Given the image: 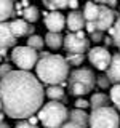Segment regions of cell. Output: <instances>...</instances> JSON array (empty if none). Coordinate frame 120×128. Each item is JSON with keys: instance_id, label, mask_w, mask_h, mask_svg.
<instances>
[{"instance_id": "1", "label": "cell", "mask_w": 120, "mask_h": 128, "mask_svg": "<svg viewBox=\"0 0 120 128\" xmlns=\"http://www.w3.org/2000/svg\"><path fill=\"white\" fill-rule=\"evenodd\" d=\"M45 90L32 72L13 69L0 78V101L6 117L29 118L43 106Z\"/></svg>"}, {"instance_id": "2", "label": "cell", "mask_w": 120, "mask_h": 128, "mask_svg": "<svg viewBox=\"0 0 120 128\" xmlns=\"http://www.w3.org/2000/svg\"><path fill=\"white\" fill-rule=\"evenodd\" d=\"M35 77L40 80L42 85H61L69 77V64L64 56L50 53L48 56L38 58V62L35 66Z\"/></svg>"}, {"instance_id": "3", "label": "cell", "mask_w": 120, "mask_h": 128, "mask_svg": "<svg viewBox=\"0 0 120 128\" xmlns=\"http://www.w3.org/2000/svg\"><path fill=\"white\" fill-rule=\"evenodd\" d=\"M37 117L45 128H61L69 120V110L59 101H50L38 109Z\"/></svg>"}, {"instance_id": "4", "label": "cell", "mask_w": 120, "mask_h": 128, "mask_svg": "<svg viewBox=\"0 0 120 128\" xmlns=\"http://www.w3.org/2000/svg\"><path fill=\"white\" fill-rule=\"evenodd\" d=\"M88 126L90 128H118L120 117H118L117 109L107 106V107L91 110Z\"/></svg>"}, {"instance_id": "5", "label": "cell", "mask_w": 120, "mask_h": 128, "mask_svg": "<svg viewBox=\"0 0 120 128\" xmlns=\"http://www.w3.org/2000/svg\"><path fill=\"white\" fill-rule=\"evenodd\" d=\"M11 61L18 67V70L30 72V69H34L38 62V53L27 45L14 46L11 51Z\"/></svg>"}, {"instance_id": "6", "label": "cell", "mask_w": 120, "mask_h": 128, "mask_svg": "<svg viewBox=\"0 0 120 128\" xmlns=\"http://www.w3.org/2000/svg\"><path fill=\"white\" fill-rule=\"evenodd\" d=\"M62 46L67 51V54H83L90 46V40L86 38V32L85 30L69 32L64 37Z\"/></svg>"}, {"instance_id": "7", "label": "cell", "mask_w": 120, "mask_h": 128, "mask_svg": "<svg viewBox=\"0 0 120 128\" xmlns=\"http://www.w3.org/2000/svg\"><path fill=\"white\" fill-rule=\"evenodd\" d=\"M88 61L98 70H107L112 61V54L106 46H93L88 51Z\"/></svg>"}, {"instance_id": "8", "label": "cell", "mask_w": 120, "mask_h": 128, "mask_svg": "<svg viewBox=\"0 0 120 128\" xmlns=\"http://www.w3.org/2000/svg\"><path fill=\"white\" fill-rule=\"evenodd\" d=\"M115 21H117V11L109 8V6L99 5V14H98V19H96V27H98V30L106 32V30L112 29Z\"/></svg>"}, {"instance_id": "9", "label": "cell", "mask_w": 120, "mask_h": 128, "mask_svg": "<svg viewBox=\"0 0 120 128\" xmlns=\"http://www.w3.org/2000/svg\"><path fill=\"white\" fill-rule=\"evenodd\" d=\"M70 82H78L82 85H85L88 90H93L94 88V83H96V77L93 74V70L88 69V67H77L75 70L70 72L69 75V83Z\"/></svg>"}, {"instance_id": "10", "label": "cell", "mask_w": 120, "mask_h": 128, "mask_svg": "<svg viewBox=\"0 0 120 128\" xmlns=\"http://www.w3.org/2000/svg\"><path fill=\"white\" fill-rule=\"evenodd\" d=\"M43 22H45V27L48 29V32L61 34V30L66 27V16L61 11H48V13H45Z\"/></svg>"}, {"instance_id": "11", "label": "cell", "mask_w": 120, "mask_h": 128, "mask_svg": "<svg viewBox=\"0 0 120 128\" xmlns=\"http://www.w3.org/2000/svg\"><path fill=\"white\" fill-rule=\"evenodd\" d=\"M85 18L80 11H70L66 18V27L69 29V32H78V30H85Z\"/></svg>"}, {"instance_id": "12", "label": "cell", "mask_w": 120, "mask_h": 128, "mask_svg": "<svg viewBox=\"0 0 120 128\" xmlns=\"http://www.w3.org/2000/svg\"><path fill=\"white\" fill-rule=\"evenodd\" d=\"M10 29L11 32H13V35L16 38H19V37H30L32 35V32H34V27L30 26L27 21H24V19H13V21L10 22Z\"/></svg>"}, {"instance_id": "13", "label": "cell", "mask_w": 120, "mask_h": 128, "mask_svg": "<svg viewBox=\"0 0 120 128\" xmlns=\"http://www.w3.org/2000/svg\"><path fill=\"white\" fill-rule=\"evenodd\" d=\"M16 43V37L10 29V22H0V48H10Z\"/></svg>"}, {"instance_id": "14", "label": "cell", "mask_w": 120, "mask_h": 128, "mask_svg": "<svg viewBox=\"0 0 120 128\" xmlns=\"http://www.w3.org/2000/svg\"><path fill=\"white\" fill-rule=\"evenodd\" d=\"M107 78L114 85H120V54L118 53L112 54L110 66L107 69Z\"/></svg>"}, {"instance_id": "15", "label": "cell", "mask_w": 120, "mask_h": 128, "mask_svg": "<svg viewBox=\"0 0 120 128\" xmlns=\"http://www.w3.org/2000/svg\"><path fill=\"white\" fill-rule=\"evenodd\" d=\"M109 102H110V98L107 94H104V93H93V94H91V98H90V107H91V110L101 109V107H107V106H109Z\"/></svg>"}, {"instance_id": "16", "label": "cell", "mask_w": 120, "mask_h": 128, "mask_svg": "<svg viewBox=\"0 0 120 128\" xmlns=\"http://www.w3.org/2000/svg\"><path fill=\"white\" fill-rule=\"evenodd\" d=\"M64 43V37L58 32H46L45 35V45L51 50H59Z\"/></svg>"}, {"instance_id": "17", "label": "cell", "mask_w": 120, "mask_h": 128, "mask_svg": "<svg viewBox=\"0 0 120 128\" xmlns=\"http://www.w3.org/2000/svg\"><path fill=\"white\" fill-rule=\"evenodd\" d=\"M83 18H85V21H94L98 19V14H99V5H96L94 2H86L85 5H83V11H82Z\"/></svg>"}, {"instance_id": "18", "label": "cell", "mask_w": 120, "mask_h": 128, "mask_svg": "<svg viewBox=\"0 0 120 128\" xmlns=\"http://www.w3.org/2000/svg\"><path fill=\"white\" fill-rule=\"evenodd\" d=\"M69 120L74 122V123L82 125L83 128H86L88 122H90V115H88L85 110H82V109H74V110L69 112Z\"/></svg>"}, {"instance_id": "19", "label": "cell", "mask_w": 120, "mask_h": 128, "mask_svg": "<svg viewBox=\"0 0 120 128\" xmlns=\"http://www.w3.org/2000/svg\"><path fill=\"white\" fill-rule=\"evenodd\" d=\"M13 0H0V22H6V19L13 16Z\"/></svg>"}, {"instance_id": "20", "label": "cell", "mask_w": 120, "mask_h": 128, "mask_svg": "<svg viewBox=\"0 0 120 128\" xmlns=\"http://www.w3.org/2000/svg\"><path fill=\"white\" fill-rule=\"evenodd\" d=\"M45 96L50 101H61L64 98V88L61 85H51L45 90Z\"/></svg>"}, {"instance_id": "21", "label": "cell", "mask_w": 120, "mask_h": 128, "mask_svg": "<svg viewBox=\"0 0 120 128\" xmlns=\"http://www.w3.org/2000/svg\"><path fill=\"white\" fill-rule=\"evenodd\" d=\"M38 18H40V11H38L37 6L29 5L27 8H24V10H22V19H24V21H27L29 24L37 22Z\"/></svg>"}, {"instance_id": "22", "label": "cell", "mask_w": 120, "mask_h": 128, "mask_svg": "<svg viewBox=\"0 0 120 128\" xmlns=\"http://www.w3.org/2000/svg\"><path fill=\"white\" fill-rule=\"evenodd\" d=\"M69 93L74 94V96H77V98H83L85 94L90 93V90H88L85 85L78 83V82H70L69 83Z\"/></svg>"}, {"instance_id": "23", "label": "cell", "mask_w": 120, "mask_h": 128, "mask_svg": "<svg viewBox=\"0 0 120 128\" xmlns=\"http://www.w3.org/2000/svg\"><path fill=\"white\" fill-rule=\"evenodd\" d=\"M43 45H45V38L40 37V35H30V37H27V46H30L32 50L38 51L43 48Z\"/></svg>"}, {"instance_id": "24", "label": "cell", "mask_w": 120, "mask_h": 128, "mask_svg": "<svg viewBox=\"0 0 120 128\" xmlns=\"http://www.w3.org/2000/svg\"><path fill=\"white\" fill-rule=\"evenodd\" d=\"M109 32H110V37L114 38V45L120 46V16L117 18V21H115L114 27H112V29H109Z\"/></svg>"}, {"instance_id": "25", "label": "cell", "mask_w": 120, "mask_h": 128, "mask_svg": "<svg viewBox=\"0 0 120 128\" xmlns=\"http://www.w3.org/2000/svg\"><path fill=\"white\" fill-rule=\"evenodd\" d=\"M66 61L69 66H82L85 61V54H67Z\"/></svg>"}, {"instance_id": "26", "label": "cell", "mask_w": 120, "mask_h": 128, "mask_svg": "<svg viewBox=\"0 0 120 128\" xmlns=\"http://www.w3.org/2000/svg\"><path fill=\"white\" fill-rule=\"evenodd\" d=\"M109 98H110V101L114 102V104L120 101V85H112V86H110Z\"/></svg>"}, {"instance_id": "27", "label": "cell", "mask_w": 120, "mask_h": 128, "mask_svg": "<svg viewBox=\"0 0 120 128\" xmlns=\"http://www.w3.org/2000/svg\"><path fill=\"white\" fill-rule=\"evenodd\" d=\"M96 83H98V86L102 88V90H106V88L110 86V80L107 78V75H98V77H96Z\"/></svg>"}, {"instance_id": "28", "label": "cell", "mask_w": 120, "mask_h": 128, "mask_svg": "<svg viewBox=\"0 0 120 128\" xmlns=\"http://www.w3.org/2000/svg\"><path fill=\"white\" fill-rule=\"evenodd\" d=\"M93 2L96 5H104V6H109V8L114 10V6H117L118 0H93Z\"/></svg>"}, {"instance_id": "29", "label": "cell", "mask_w": 120, "mask_h": 128, "mask_svg": "<svg viewBox=\"0 0 120 128\" xmlns=\"http://www.w3.org/2000/svg\"><path fill=\"white\" fill-rule=\"evenodd\" d=\"M74 104H75V109H82V110H85L86 107H90V101H86V99H83V98H77Z\"/></svg>"}, {"instance_id": "30", "label": "cell", "mask_w": 120, "mask_h": 128, "mask_svg": "<svg viewBox=\"0 0 120 128\" xmlns=\"http://www.w3.org/2000/svg\"><path fill=\"white\" fill-rule=\"evenodd\" d=\"M54 10H62V8H67L69 6V0H51Z\"/></svg>"}, {"instance_id": "31", "label": "cell", "mask_w": 120, "mask_h": 128, "mask_svg": "<svg viewBox=\"0 0 120 128\" xmlns=\"http://www.w3.org/2000/svg\"><path fill=\"white\" fill-rule=\"evenodd\" d=\"M11 70H13V67H11L10 64H5V62L0 64V78H3L5 75H8Z\"/></svg>"}, {"instance_id": "32", "label": "cell", "mask_w": 120, "mask_h": 128, "mask_svg": "<svg viewBox=\"0 0 120 128\" xmlns=\"http://www.w3.org/2000/svg\"><path fill=\"white\" fill-rule=\"evenodd\" d=\"M96 30H98V27H96V22L94 21H88L86 24H85V32H86V34H94V32Z\"/></svg>"}, {"instance_id": "33", "label": "cell", "mask_w": 120, "mask_h": 128, "mask_svg": "<svg viewBox=\"0 0 120 128\" xmlns=\"http://www.w3.org/2000/svg\"><path fill=\"white\" fill-rule=\"evenodd\" d=\"M102 38H104V32H101V30H96L94 34H91V35H90V40H93L94 43L102 42Z\"/></svg>"}, {"instance_id": "34", "label": "cell", "mask_w": 120, "mask_h": 128, "mask_svg": "<svg viewBox=\"0 0 120 128\" xmlns=\"http://www.w3.org/2000/svg\"><path fill=\"white\" fill-rule=\"evenodd\" d=\"M14 128H37V126H34V125H30L27 120H21V122H18L16 123V126Z\"/></svg>"}, {"instance_id": "35", "label": "cell", "mask_w": 120, "mask_h": 128, "mask_svg": "<svg viewBox=\"0 0 120 128\" xmlns=\"http://www.w3.org/2000/svg\"><path fill=\"white\" fill-rule=\"evenodd\" d=\"M61 128H83V126L78 125V123H74V122H70V120H67V122L64 123Z\"/></svg>"}, {"instance_id": "36", "label": "cell", "mask_w": 120, "mask_h": 128, "mask_svg": "<svg viewBox=\"0 0 120 128\" xmlns=\"http://www.w3.org/2000/svg\"><path fill=\"white\" fill-rule=\"evenodd\" d=\"M69 8L72 11H75L78 8V0H69Z\"/></svg>"}, {"instance_id": "37", "label": "cell", "mask_w": 120, "mask_h": 128, "mask_svg": "<svg viewBox=\"0 0 120 128\" xmlns=\"http://www.w3.org/2000/svg\"><path fill=\"white\" fill-rule=\"evenodd\" d=\"M102 42H104V45H106V48L110 46V45H114V38H112V37H104Z\"/></svg>"}, {"instance_id": "38", "label": "cell", "mask_w": 120, "mask_h": 128, "mask_svg": "<svg viewBox=\"0 0 120 128\" xmlns=\"http://www.w3.org/2000/svg\"><path fill=\"white\" fill-rule=\"evenodd\" d=\"M27 122H29L30 123V125H37V123H38V117H34V115H32V117H29V120H27Z\"/></svg>"}, {"instance_id": "39", "label": "cell", "mask_w": 120, "mask_h": 128, "mask_svg": "<svg viewBox=\"0 0 120 128\" xmlns=\"http://www.w3.org/2000/svg\"><path fill=\"white\" fill-rule=\"evenodd\" d=\"M0 128H10V125L6 122H0Z\"/></svg>"}, {"instance_id": "40", "label": "cell", "mask_w": 120, "mask_h": 128, "mask_svg": "<svg viewBox=\"0 0 120 128\" xmlns=\"http://www.w3.org/2000/svg\"><path fill=\"white\" fill-rule=\"evenodd\" d=\"M6 54V48H0V56H5Z\"/></svg>"}, {"instance_id": "41", "label": "cell", "mask_w": 120, "mask_h": 128, "mask_svg": "<svg viewBox=\"0 0 120 128\" xmlns=\"http://www.w3.org/2000/svg\"><path fill=\"white\" fill-rule=\"evenodd\" d=\"M3 118H5V112H0V122H5Z\"/></svg>"}, {"instance_id": "42", "label": "cell", "mask_w": 120, "mask_h": 128, "mask_svg": "<svg viewBox=\"0 0 120 128\" xmlns=\"http://www.w3.org/2000/svg\"><path fill=\"white\" fill-rule=\"evenodd\" d=\"M115 109L120 112V101H118V102H115Z\"/></svg>"}, {"instance_id": "43", "label": "cell", "mask_w": 120, "mask_h": 128, "mask_svg": "<svg viewBox=\"0 0 120 128\" xmlns=\"http://www.w3.org/2000/svg\"><path fill=\"white\" fill-rule=\"evenodd\" d=\"M0 112H3V106H2V101H0Z\"/></svg>"}, {"instance_id": "44", "label": "cell", "mask_w": 120, "mask_h": 128, "mask_svg": "<svg viewBox=\"0 0 120 128\" xmlns=\"http://www.w3.org/2000/svg\"><path fill=\"white\" fill-rule=\"evenodd\" d=\"M118 54H120V46H118Z\"/></svg>"}, {"instance_id": "45", "label": "cell", "mask_w": 120, "mask_h": 128, "mask_svg": "<svg viewBox=\"0 0 120 128\" xmlns=\"http://www.w3.org/2000/svg\"><path fill=\"white\" fill-rule=\"evenodd\" d=\"M0 61H2V56H0Z\"/></svg>"}, {"instance_id": "46", "label": "cell", "mask_w": 120, "mask_h": 128, "mask_svg": "<svg viewBox=\"0 0 120 128\" xmlns=\"http://www.w3.org/2000/svg\"><path fill=\"white\" fill-rule=\"evenodd\" d=\"M27 2H29V0H27Z\"/></svg>"}]
</instances>
